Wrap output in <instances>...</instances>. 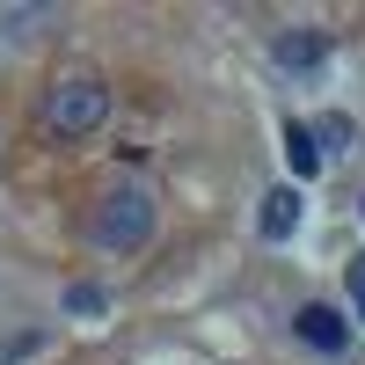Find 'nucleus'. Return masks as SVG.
I'll list each match as a JSON object with an SVG mask.
<instances>
[{"instance_id": "9", "label": "nucleus", "mask_w": 365, "mask_h": 365, "mask_svg": "<svg viewBox=\"0 0 365 365\" xmlns=\"http://www.w3.org/2000/svg\"><path fill=\"white\" fill-rule=\"evenodd\" d=\"M351 307H358V322H365V256L351 263Z\"/></svg>"}, {"instance_id": "7", "label": "nucleus", "mask_w": 365, "mask_h": 365, "mask_svg": "<svg viewBox=\"0 0 365 365\" xmlns=\"http://www.w3.org/2000/svg\"><path fill=\"white\" fill-rule=\"evenodd\" d=\"M351 139H358V125H351V117H322V125H314V146H322V161H329V154H344Z\"/></svg>"}, {"instance_id": "5", "label": "nucleus", "mask_w": 365, "mask_h": 365, "mask_svg": "<svg viewBox=\"0 0 365 365\" xmlns=\"http://www.w3.org/2000/svg\"><path fill=\"white\" fill-rule=\"evenodd\" d=\"M292 227H299V190H270V197H263V234L285 241Z\"/></svg>"}, {"instance_id": "4", "label": "nucleus", "mask_w": 365, "mask_h": 365, "mask_svg": "<svg viewBox=\"0 0 365 365\" xmlns=\"http://www.w3.org/2000/svg\"><path fill=\"white\" fill-rule=\"evenodd\" d=\"M270 58H278L285 73H314L329 58V29H278V44H270Z\"/></svg>"}, {"instance_id": "3", "label": "nucleus", "mask_w": 365, "mask_h": 365, "mask_svg": "<svg viewBox=\"0 0 365 365\" xmlns=\"http://www.w3.org/2000/svg\"><path fill=\"white\" fill-rule=\"evenodd\" d=\"M292 329H299V344L322 351V358H344V351H351V322L329 307V299H307V307L292 314Z\"/></svg>"}, {"instance_id": "1", "label": "nucleus", "mask_w": 365, "mask_h": 365, "mask_svg": "<svg viewBox=\"0 0 365 365\" xmlns=\"http://www.w3.org/2000/svg\"><path fill=\"white\" fill-rule=\"evenodd\" d=\"M154 190H139V182H125V190H110L103 205H96V241L103 249H117V256H132V249H146L154 241Z\"/></svg>"}, {"instance_id": "8", "label": "nucleus", "mask_w": 365, "mask_h": 365, "mask_svg": "<svg viewBox=\"0 0 365 365\" xmlns=\"http://www.w3.org/2000/svg\"><path fill=\"white\" fill-rule=\"evenodd\" d=\"M103 307H110V292H103V285H88V278L66 285V314H103Z\"/></svg>"}, {"instance_id": "6", "label": "nucleus", "mask_w": 365, "mask_h": 365, "mask_svg": "<svg viewBox=\"0 0 365 365\" xmlns=\"http://www.w3.org/2000/svg\"><path fill=\"white\" fill-rule=\"evenodd\" d=\"M285 161H292V175H322V146L307 125H285Z\"/></svg>"}, {"instance_id": "2", "label": "nucleus", "mask_w": 365, "mask_h": 365, "mask_svg": "<svg viewBox=\"0 0 365 365\" xmlns=\"http://www.w3.org/2000/svg\"><path fill=\"white\" fill-rule=\"evenodd\" d=\"M103 117H110V88H103V81H88V73L58 81L51 96H44V125H51L58 139H81V132H96Z\"/></svg>"}]
</instances>
